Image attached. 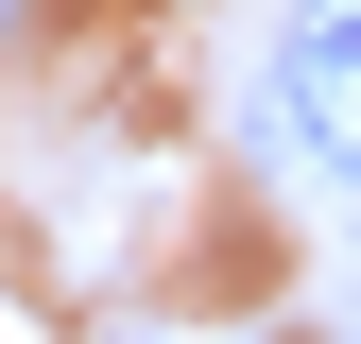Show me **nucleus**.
I'll use <instances>...</instances> for the list:
<instances>
[{
	"instance_id": "1",
	"label": "nucleus",
	"mask_w": 361,
	"mask_h": 344,
	"mask_svg": "<svg viewBox=\"0 0 361 344\" xmlns=\"http://www.w3.org/2000/svg\"><path fill=\"white\" fill-rule=\"evenodd\" d=\"M276 121H293L310 172H344V190H361V0H310V18H293V52H276Z\"/></svg>"
},
{
	"instance_id": "2",
	"label": "nucleus",
	"mask_w": 361,
	"mask_h": 344,
	"mask_svg": "<svg viewBox=\"0 0 361 344\" xmlns=\"http://www.w3.org/2000/svg\"><path fill=\"white\" fill-rule=\"evenodd\" d=\"M0 35H18V0H0Z\"/></svg>"
}]
</instances>
